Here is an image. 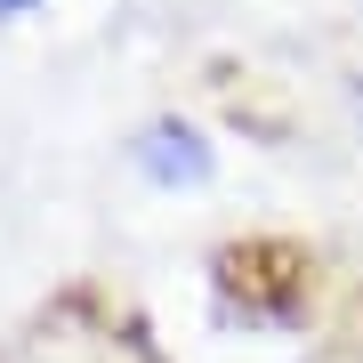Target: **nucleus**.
Instances as JSON below:
<instances>
[{
	"mask_svg": "<svg viewBox=\"0 0 363 363\" xmlns=\"http://www.w3.org/2000/svg\"><path fill=\"white\" fill-rule=\"evenodd\" d=\"M40 9V0H0V16H33Z\"/></svg>",
	"mask_w": 363,
	"mask_h": 363,
	"instance_id": "f03ea898",
	"label": "nucleus"
},
{
	"mask_svg": "<svg viewBox=\"0 0 363 363\" xmlns=\"http://www.w3.org/2000/svg\"><path fill=\"white\" fill-rule=\"evenodd\" d=\"M138 169L154 186H202L210 178V145H202V130H186V121H162V130L138 138Z\"/></svg>",
	"mask_w": 363,
	"mask_h": 363,
	"instance_id": "f257e3e1",
	"label": "nucleus"
}]
</instances>
